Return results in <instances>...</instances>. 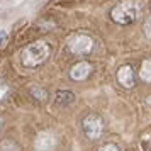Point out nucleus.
<instances>
[{"label":"nucleus","instance_id":"obj_3","mask_svg":"<svg viewBox=\"0 0 151 151\" xmlns=\"http://www.w3.org/2000/svg\"><path fill=\"white\" fill-rule=\"evenodd\" d=\"M93 49V39L87 34H73L68 39V51L75 56H87Z\"/></svg>","mask_w":151,"mask_h":151},{"label":"nucleus","instance_id":"obj_17","mask_svg":"<svg viewBox=\"0 0 151 151\" xmlns=\"http://www.w3.org/2000/svg\"><path fill=\"white\" fill-rule=\"evenodd\" d=\"M148 104H150V105H151V97H150V99H148Z\"/></svg>","mask_w":151,"mask_h":151},{"label":"nucleus","instance_id":"obj_12","mask_svg":"<svg viewBox=\"0 0 151 151\" xmlns=\"http://www.w3.org/2000/svg\"><path fill=\"white\" fill-rule=\"evenodd\" d=\"M9 92H10V90H9V85H7V83L0 82V100H4V99L9 95Z\"/></svg>","mask_w":151,"mask_h":151},{"label":"nucleus","instance_id":"obj_6","mask_svg":"<svg viewBox=\"0 0 151 151\" xmlns=\"http://www.w3.org/2000/svg\"><path fill=\"white\" fill-rule=\"evenodd\" d=\"M75 102V93L73 92H70V90H60V92H56L55 95V102H53V107H68L70 104Z\"/></svg>","mask_w":151,"mask_h":151},{"label":"nucleus","instance_id":"obj_9","mask_svg":"<svg viewBox=\"0 0 151 151\" xmlns=\"http://www.w3.org/2000/svg\"><path fill=\"white\" fill-rule=\"evenodd\" d=\"M139 76L143 78V82L151 83V58L146 60V61H143L141 70H139Z\"/></svg>","mask_w":151,"mask_h":151},{"label":"nucleus","instance_id":"obj_15","mask_svg":"<svg viewBox=\"0 0 151 151\" xmlns=\"http://www.w3.org/2000/svg\"><path fill=\"white\" fill-rule=\"evenodd\" d=\"M99 151H119V146L114 143H109V144H105V146H102Z\"/></svg>","mask_w":151,"mask_h":151},{"label":"nucleus","instance_id":"obj_14","mask_svg":"<svg viewBox=\"0 0 151 151\" xmlns=\"http://www.w3.org/2000/svg\"><path fill=\"white\" fill-rule=\"evenodd\" d=\"M144 34H146V37H150L151 39V17H148L146 21H144Z\"/></svg>","mask_w":151,"mask_h":151},{"label":"nucleus","instance_id":"obj_8","mask_svg":"<svg viewBox=\"0 0 151 151\" xmlns=\"http://www.w3.org/2000/svg\"><path fill=\"white\" fill-rule=\"evenodd\" d=\"M56 146V137L51 134H39L36 139V150L37 151H53Z\"/></svg>","mask_w":151,"mask_h":151},{"label":"nucleus","instance_id":"obj_10","mask_svg":"<svg viewBox=\"0 0 151 151\" xmlns=\"http://www.w3.org/2000/svg\"><path fill=\"white\" fill-rule=\"evenodd\" d=\"M29 92H31V95L34 97L36 100H41V102H44V100H46V97H48L46 88H41V87H31Z\"/></svg>","mask_w":151,"mask_h":151},{"label":"nucleus","instance_id":"obj_11","mask_svg":"<svg viewBox=\"0 0 151 151\" xmlns=\"http://www.w3.org/2000/svg\"><path fill=\"white\" fill-rule=\"evenodd\" d=\"M0 151H21V148L12 139H5V141L0 143Z\"/></svg>","mask_w":151,"mask_h":151},{"label":"nucleus","instance_id":"obj_7","mask_svg":"<svg viewBox=\"0 0 151 151\" xmlns=\"http://www.w3.org/2000/svg\"><path fill=\"white\" fill-rule=\"evenodd\" d=\"M92 73V65L87 61H82V63H76L75 66L71 68V71H70V75H71V78L73 80H85L87 76Z\"/></svg>","mask_w":151,"mask_h":151},{"label":"nucleus","instance_id":"obj_5","mask_svg":"<svg viewBox=\"0 0 151 151\" xmlns=\"http://www.w3.org/2000/svg\"><path fill=\"white\" fill-rule=\"evenodd\" d=\"M117 80L126 88H131L134 85V71H132V68H131L129 65H124V66L119 68V71H117Z\"/></svg>","mask_w":151,"mask_h":151},{"label":"nucleus","instance_id":"obj_13","mask_svg":"<svg viewBox=\"0 0 151 151\" xmlns=\"http://www.w3.org/2000/svg\"><path fill=\"white\" fill-rule=\"evenodd\" d=\"M141 146L144 151H151V136H144L141 141Z\"/></svg>","mask_w":151,"mask_h":151},{"label":"nucleus","instance_id":"obj_4","mask_svg":"<svg viewBox=\"0 0 151 151\" xmlns=\"http://www.w3.org/2000/svg\"><path fill=\"white\" fill-rule=\"evenodd\" d=\"M82 126H83V132L90 139H99L104 132V121L97 114H88L83 119Z\"/></svg>","mask_w":151,"mask_h":151},{"label":"nucleus","instance_id":"obj_1","mask_svg":"<svg viewBox=\"0 0 151 151\" xmlns=\"http://www.w3.org/2000/svg\"><path fill=\"white\" fill-rule=\"evenodd\" d=\"M49 55H51V46L46 41L31 42L22 51V65L26 68H37L48 61Z\"/></svg>","mask_w":151,"mask_h":151},{"label":"nucleus","instance_id":"obj_2","mask_svg":"<svg viewBox=\"0 0 151 151\" xmlns=\"http://www.w3.org/2000/svg\"><path fill=\"white\" fill-rule=\"evenodd\" d=\"M141 14V7L139 4L134 2V0H126V2H121L117 4L116 7L110 10V17L112 21L121 24V26H127V24H132Z\"/></svg>","mask_w":151,"mask_h":151},{"label":"nucleus","instance_id":"obj_16","mask_svg":"<svg viewBox=\"0 0 151 151\" xmlns=\"http://www.w3.org/2000/svg\"><path fill=\"white\" fill-rule=\"evenodd\" d=\"M7 39H9L7 31H0V48H4L7 44Z\"/></svg>","mask_w":151,"mask_h":151}]
</instances>
